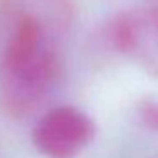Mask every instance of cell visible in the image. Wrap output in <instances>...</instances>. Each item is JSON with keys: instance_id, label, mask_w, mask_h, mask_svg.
I'll list each match as a JSON object with an SVG mask.
<instances>
[{"instance_id": "1", "label": "cell", "mask_w": 158, "mask_h": 158, "mask_svg": "<svg viewBox=\"0 0 158 158\" xmlns=\"http://www.w3.org/2000/svg\"><path fill=\"white\" fill-rule=\"evenodd\" d=\"M31 4L14 12L0 56V102L15 117L34 112L55 87L61 70L56 32L70 19L65 0L48 9Z\"/></svg>"}, {"instance_id": "2", "label": "cell", "mask_w": 158, "mask_h": 158, "mask_svg": "<svg viewBox=\"0 0 158 158\" xmlns=\"http://www.w3.org/2000/svg\"><path fill=\"white\" fill-rule=\"evenodd\" d=\"M97 133L95 123L83 110L60 106L39 117L32 129V143L46 158H77Z\"/></svg>"}, {"instance_id": "3", "label": "cell", "mask_w": 158, "mask_h": 158, "mask_svg": "<svg viewBox=\"0 0 158 158\" xmlns=\"http://www.w3.org/2000/svg\"><path fill=\"white\" fill-rule=\"evenodd\" d=\"M109 38L116 51L158 77V9H136L114 15Z\"/></svg>"}, {"instance_id": "4", "label": "cell", "mask_w": 158, "mask_h": 158, "mask_svg": "<svg viewBox=\"0 0 158 158\" xmlns=\"http://www.w3.org/2000/svg\"><path fill=\"white\" fill-rule=\"evenodd\" d=\"M136 112L141 124L151 131H158V100L143 99L138 102Z\"/></svg>"}]
</instances>
